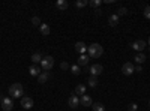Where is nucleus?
I'll return each instance as SVG.
<instances>
[{
    "mask_svg": "<svg viewBox=\"0 0 150 111\" xmlns=\"http://www.w3.org/2000/svg\"><path fill=\"white\" fill-rule=\"evenodd\" d=\"M128 12V9L126 8H120L119 11H117V17H122V15H125Z\"/></svg>",
    "mask_w": 150,
    "mask_h": 111,
    "instance_id": "bb28decb",
    "label": "nucleus"
},
{
    "mask_svg": "<svg viewBox=\"0 0 150 111\" xmlns=\"http://www.w3.org/2000/svg\"><path fill=\"white\" fill-rule=\"evenodd\" d=\"M146 41H141V39H138V41H135V42H132V48L135 51H143L144 48H146Z\"/></svg>",
    "mask_w": 150,
    "mask_h": 111,
    "instance_id": "1a4fd4ad",
    "label": "nucleus"
},
{
    "mask_svg": "<svg viewBox=\"0 0 150 111\" xmlns=\"http://www.w3.org/2000/svg\"><path fill=\"white\" fill-rule=\"evenodd\" d=\"M24 89H23V84L15 83V84H11L9 87V96L11 98H23Z\"/></svg>",
    "mask_w": 150,
    "mask_h": 111,
    "instance_id": "f03ea898",
    "label": "nucleus"
},
{
    "mask_svg": "<svg viewBox=\"0 0 150 111\" xmlns=\"http://www.w3.org/2000/svg\"><path fill=\"white\" fill-rule=\"evenodd\" d=\"M149 107H150V101H149Z\"/></svg>",
    "mask_w": 150,
    "mask_h": 111,
    "instance_id": "72a5a7b5",
    "label": "nucleus"
},
{
    "mask_svg": "<svg viewBox=\"0 0 150 111\" xmlns=\"http://www.w3.org/2000/svg\"><path fill=\"white\" fill-rule=\"evenodd\" d=\"M21 107L26 108V110H30L33 107V99L30 96H23L21 98Z\"/></svg>",
    "mask_w": 150,
    "mask_h": 111,
    "instance_id": "423d86ee",
    "label": "nucleus"
},
{
    "mask_svg": "<svg viewBox=\"0 0 150 111\" xmlns=\"http://www.w3.org/2000/svg\"><path fill=\"white\" fill-rule=\"evenodd\" d=\"M39 32H41L44 36H48L50 33H51V29H50L48 24H41V26H39Z\"/></svg>",
    "mask_w": 150,
    "mask_h": 111,
    "instance_id": "ddd939ff",
    "label": "nucleus"
},
{
    "mask_svg": "<svg viewBox=\"0 0 150 111\" xmlns=\"http://www.w3.org/2000/svg\"><path fill=\"white\" fill-rule=\"evenodd\" d=\"M53 65H54V59H53L51 56L44 57L42 62H41V68H42L44 71H50V69L53 68Z\"/></svg>",
    "mask_w": 150,
    "mask_h": 111,
    "instance_id": "7ed1b4c3",
    "label": "nucleus"
},
{
    "mask_svg": "<svg viewBox=\"0 0 150 111\" xmlns=\"http://www.w3.org/2000/svg\"><path fill=\"white\" fill-rule=\"evenodd\" d=\"M75 51L80 53L81 56L86 54V53H87V45H86L84 42H77V44H75Z\"/></svg>",
    "mask_w": 150,
    "mask_h": 111,
    "instance_id": "9b49d317",
    "label": "nucleus"
},
{
    "mask_svg": "<svg viewBox=\"0 0 150 111\" xmlns=\"http://www.w3.org/2000/svg\"><path fill=\"white\" fill-rule=\"evenodd\" d=\"M128 110L129 111H137V110H138V105H137V104H129Z\"/></svg>",
    "mask_w": 150,
    "mask_h": 111,
    "instance_id": "c85d7f7f",
    "label": "nucleus"
},
{
    "mask_svg": "<svg viewBox=\"0 0 150 111\" xmlns=\"http://www.w3.org/2000/svg\"><path fill=\"white\" fill-rule=\"evenodd\" d=\"M108 23H110V26H111V27H116L117 24H119V17H117V14H114V15H110Z\"/></svg>",
    "mask_w": 150,
    "mask_h": 111,
    "instance_id": "4468645a",
    "label": "nucleus"
},
{
    "mask_svg": "<svg viewBox=\"0 0 150 111\" xmlns=\"http://www.w3.org/2000/svg\"><path fill=\"white\" fill-rule=\"evenodd\" d=\"M87 53H89V57L98 59V57L102 56L104 48H102V45H99V44H92V45L87 47Z\"/></svg>",
    "mask_w": 150,
    "mask_h": 111,
    "instance_id": "f257e3e1",
    "label": "nucleus"
},
{
    "mask_svg": "<svg viewBox=\"0 0 150 111\" xmlns=\"http://www.w3.org/2000/svg\"><path fill=\"white\" fill-rule=\"evenodd\" d=\"M89 5V2L87 0H78V2H75V6L77 8H84V6H87Z\"/></svg>",
    "mask_w": 150,
    "mask_h": 111,
    "instance_id": "5701e85b",
    "label": "nucleus"
},
{
    "mask_svg": "<svg viewBox=\"0 0 150 111\" xmlns=\"http://www.w3.org/2000/svg\"><path fill=\"white\" fill-rule=\"evenodd\" d=\"M75 95H77V96H83V95H86V86H84V84L77 86V87H75Z\"/></svg>",
    "mask_w": 150,
    "mask_h": 111,
    "instance_id": "f3484780",
    "label": "nucleus"
},
{
    "mask_svg": "<svg viewBox=\"0 0 150 111\" xmlns=\"http://www.w3.org/2000/svg\"><path fill=\"white\" fill-rule=\"evenodd\" d=\"M87 63H89V56H87V54L80 56V59H78V66H87Z\"/></svg>",
    "mask_w": 150,
    "mask_h": 111,
    "instance_id": "2eb2a0df",
    "label": "nucleus"
},
{
    "mask_svg": "<svg viewBox=\"0 0 150 111\" xmlns=\"http://www.w3.org/2000/svg\"><path fill=\"white\" fill-rule=\"evenodd\" d=\"M144 17H146L147 20H150V6H146V9H144Z\"/></svg>",
    "mask_w": 150,
    "mask_h": 111,
    "instance_id": "cd10ccee",
    "label": "nucleus"
},
{
    "mask_svg": "<svg viewBox=\"0 0 150 111\" xmlns=\"http://www.w3.org/2000/svg\"><path fill=\"white\" fill-rule=\"evenodd\" d=\"M93 111H105V107L102 104H93Z\"/></svg>",
    "mask_w": 150,
    "mask_h": 111,
    "instance_id": "393cba45",
    "label": "nucleus"
},
{
    "mask_svg": "<svg viewBox=\"0 0 150 111\" xmlns=\"http://www.w3.org/2000/svg\"><path fill=\"white\" fill-rule=\"evenodd\" d=\"M60 68L63 69V71H66V69H69V63H66V62H62V63H60Z\"/></svg>",
    "mask_w": 150,
    "mask_h": 111,
    "instance_id": "c756f323",
    "label": "nucleus"
},
{
    "mask_svg": "<svg viewBox=\"0 0 150 111\" xmlns=\"http://www.w3.org/2000/svg\"><path fill=\"white\" fill-rule=\"evenodd\" d=\"M68 105L71 107V108H77L78 105H80V99H78V96L77 95H72L71 98H69V101H68Z\"/></svg>",
    "mask_w": 150,
    "mask_h": 111,
    "instance_id": "9d476101",
    "label": "nucleus"
},
{
    "mask_svg": "<svg viewBox=\"0 0 150 111\" xmlns=\"http://www.w3.org/2000/svg\"><path fill=\"white\" fill-rule=\"evenodd\" d=\"M50 77H51V74H50L48 71H44V72H41L39 75H38V80H39L41 84H45V83L50 80Z\"/></svg>",
    "mask_w": 150,
    "mask_h": 111,
    "instance_id": "f8f14e48",
    "label": "nucleus"
},
{
    "mask_svg": "<svg viewBox=\"0 0 150 111\" xmlns=\"http://www.w3.org/2000/svg\"><path fill=\"white\" fill-rule=\"evenodd\" d=\"M95 14H96V15H101V14H102V11H101V8H98V9L95 11Z\"/></svg>",
    "mask_w": 150,
    "mask_h": 111,
    "instance_id": "7c9ffc66",
    "label": "nucleus"
},
{
    "mask_svg": "<svg viewBox=\"0 0 150 111\" xmlns=\"http://www.w3.org/2000/svg\"><path fill=\"white\" fill-rule=\"evenodd\" d=\"M2 108H3V111H11L12 108H14V101H12L11 96L3 98V101H2Z\"/></svg>",
    "mask_w": 150,
    "mask_h": 111,
    "instance_id": "39448f33",
    "label": "nucleus"
},
{
    "mask_svg": "<svg viewBox=\"0 0 150 111\" xmlns=\"http://www.w3.org/2000/svg\"><path fill=\"white\" fill-rule=\"evenodd\" d=\"M81 99H80V104L83 105V107H92L93 105V101H92V98L89 96V95H83V96H80Z\"/></svg>",
    "mask_w": 150,
    "mask_h": 111,
    "instance_id": "6e6552de",
    "label": "nucleus"
},
{
    "mask_svg": "<svg viewBox=\"0 0 150 111\" xmlns=\"http://www.w3.org/2000/svg\"><path fill=\"white\" fill-rule=\"evenodd\" d=\"M122 72L125 74V75H132V74L135 72V66L131 63V62H126V63H123V66H122Z\"/></svg>",
    "mask_w": 150,
    "mask_h": 111,
    "instance_id": "20e7f679",
    "label": "nucleus"
},
{
    "mask_svg": "<svg viewBox=\"0 0 150 111\" xmlns=\"http://www.w3.org/2000/svg\"><path fill=\"white\" fill-rule=\"evenodd\" d=\"M71 71H72L74 75H78V74H81V71H80V66H78V65H72V66H71Z\"/></svg>",
    "mask_w": 150,
    "mask_h": 111,
    "instance_id": "b1692460",
    "label": "nucleus"
},
{
    "mask_svg": "<svg viewBox=\"0 0 150 111\" xmlns=\"http://www.w3.org/2000/svg\"><path fill=\"white\" fill-rule=\"evenodd\" d=\"M135 63H138V65H141V63H144V62H146V56L143 54V53H140V54H137L135 56Z\"/></svg>",
    "mask_w": 150,
    "mask_h": 111,
    "instance_id": "aec40b11",
    "label": "nucleus"
},
{
    "mask_svg": "<svg viewBox=\"0 0 150 111\" xmlns=\"http://www.w3.org/2000/svg\"><path fill=\"white\" fill-rule=\"evenodd\" d=\"M42 54L41 53H35L33 56H32V62H33V63H41V62H42Z\"/></svg>",
    "mask_w": 150,
    "mask_h": 111,
    "instance_id": "6ab92c4d",
    "label": "nucleus"
},
{
    "mask_svg": "<svg viewBox=\"0 0 150 111\" xmlns=\"http://www.w3.org/2000/svg\"><path fill=\"white\" fill-rule=\"evenodd\" d=\"M56 6H57V9H60V11H65V9H68V2H66V0H57Z\"/></svg>",
    "mask_w": 150,
    "mask_h": 111,
    "instance_id": "a211bd4d",
    "label": "nucleus"
},
{
    "mask_svg": "<svg viewBox=\"0 0 150 111\" xmlns=\"http://www.w3.org/2000/svg\"><path fill=\"white\" fill-rule=\"evenodd\" d=\"M89 5L98 9L99 6H101V5H102V0H92V2H89Z\"/></svg>",
    "mask_w": 150,
    "mask_h": 111,
    "instance_id": "4be33fe9",
    "label": "nucleus"
},
{
    "mask_svg": "<svg viewBox=\"0 0 150 111\" xmlns=\"http://www.w3.org/2000/svg\"><path fill=\"white\" fill-rule=\"evenodd\" d=\"M141 69H143V68H141L140 65H137V66H135V72H141Z\"/></svg>",
    "mask_w": 150,
    "mask_h": 111,
    "instance_id": "2f4dec72",
    "label": "nucleus"
},
{
    "mask_svg": "<svg viewBox=\"0 0 150 111\" xmlns=\"http://www.w3.org/2000/svg\"><path fill=\"white\" fill-rule=\"evenodd\" d=\"M102 71H104V68H102V65H99V63H96V65H92V66H90V74H92L93 77L101 75Z\"/></svg>",
    "mask_w": 150,
    "mask_h": 111,
    "instance_id": "0eeeda50",
    "label": "nucleus"
},
{
    "mask_svg": "<svg viewBox=\"0 0 150 111\" xmlns=\"http://www.w3.org/2000/svg\"><path fill=\"white\" fill-rule=\"evenodd\" d=\"M29 74H30L32 77H38V75L41 74V69L38 68L36 65H33V66H30V68H29Z\"/></svg>",
    "mask_w": 150,
    "mask_h": 111,
    "instance_id": "dca6fc26",
    "label": "nucleus"
},
{
    "mask_svg": "<svg viewBox=\"0 0 150 111\" xmlns=\"http://www.w3.org/2000/svg\"><path fill=\"white\" fill-rule=\"evenodd\" d=\"M32 24L33 26H41V18L39 17H33L32 18Z\"/></svg>",
    "mask_w": 150,
    "mask_h": 111,
    "instance_id": "a878e982",
    "label": "nucleus"
},
{
    "mask_svg": "<svg viewBox=\"0 0 150 111\" xmlns=\"http://www.w3.org/2000/svg\"><path fill=\"white\" fill-rule=\"evenodd\" d=\"M147 42H149V45H150V38H149V41H147Z\"/></svg>",
    "mask_w": 150,
    "mask_h": 111,
    "instance_id": "473e14b6",
    "label": "nucleus"
},
{
    "mask_svg": "<svg viewBox=\"0 0 150 111\" xmlns=\"http://www.w3.org/2000/svg\"><path fill=\"white\" fill-rule=\"evenodd\" d=\"M87 84H89L90 87H96V86H98V77L90 75V77H89V80H87Z\"/></svg>",
    "mask_w": 150,
    "mask_h": 111,
    "instance_id": "412c9836",
    "label": "nucleus"
}]
</instances>
